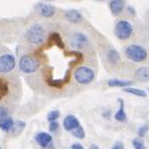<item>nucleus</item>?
Here are the masks:
<instances>
[{
    "mask_svg": "<svg viewBox=\"0 0 149 149\" xmlns=\"http://www.w3.org/2000/svg\"><path fill=\"white\" fill-rule=\"evenodd\" d=\"M148 27H149V24H148Z\"/></svg>",
    "mask_w": 149,
    "mask_h": 149,
    "instance_id": "c9c22d12",
    "label": "nucleus"
},
{
    "mask_svg": "<svg viewBox=\"0 0 149 149\" xmlns=\"http://www.w3.org/2000/svg\"><path fill=\"white\" fill-rule=\"evenodd\" d=\"M64 17L68 21L73 23V24H79L83 21V15L81 14V12H79L77 10H74V9L66 10L64 13Z\"/></svg>",
    "mask_w": 149,
    "mask_h": 149,
    "instance_id": "9b49d317",
    "label": "nucleus"
},
{
    "mask_svg": "<svg viewBox=\"0 0 149 149\" xmlns=\"http://www.w3.org/2000/svg\"><path fill=\"white\" fill-rule=\"evenodd\" d=\"M135 79L141 83L149 82V66H141L135 71Z\"/></svg>",
    "mask_w": 149,
    "mask_h": 149,
    "instance_id": "ddd939ff",
    "label": "nucleus"
},
{
    "mask_svg": "<svg viewBox=\"0 0 149 149\" xmlns=\"http://www.w3.org/2000/svg\"><path fill=\"white\" fill-rule=\"evenodd\" d=\"M118 102L120 104V108H119V110L116 112L114 119H116V121H119V122H126L127 116H126V112H125V109H124V101L120 98V99H118Z\"/></svg>",
    "mask_w": 149,
    "mask_h": 149,
    "instance_id": "4468645a",
    "label": "nucleus"
},
{
    "mask_svg": "<svg viewBox=\"0 0 149 149\" xmlns=\"http://www.w3.org/2000/svg\"><path fill=\"white\" fill-rule=\"evenodd\" d=\"M133 84L132 81H126V79H109L108 81V86L109 87H120V88H124V87L131 86Z\"/></svg>",
    "mask_w": 149,
    "mask_h": 149,
    "instance_id": "2eb2a0df",
    "label": "nucleus"
},
{
    "mask_svg": "<svg viewBox=\"0 0 149 149\" xmlns=\"http://www.w3.org/2000/svg\"><path fill=\"white\" fill-rule=\"evenodd\" d=\"M148 132V125H141L139 126V128L137 130V134H138V137H144Z\"/></svg>",
    "mask_w": 149,
    "mask_h": 149,
    "instance_id": "a878e982",
    "label": "nucleus"
},
{
    "mask_svg": "<svg viewBox=\"0 0 149 149\" xmlns=\"http://www.w3.org/2000/svg\"><path fill=\"white\" fill-rule=\"evenodd\" d=\"M72 134H73V136L79 138V139H83L84 137H85V131H84V128L81 125H79V127L75 128V130H73Z\"/></svg>",
    "mask_w": 149,
    "mask_h": 149,
    "instance_id": "4be33fe9",
    "label": "nucleus"
},
{
    "mask_svg": "<svg viewBox=\"0 0 149 149\" xmlns=\"http://www.w3.org/2000/svg\"><path fill=\"white\" fill-rule=\"evenodd\" d=\"M60 116V112L58 110H54V111H50L47 116V120L49 122H52V121H56Z\"/></svg>",
    "mask_w": 149,
    "mask_h": 149,
    "instance_id": "b1692460",
    "label": "nucleus"
},
{
    "mask_svg": "<svg viewBox=\"0 0 149 149\" xmlns=\"http://www.w3.org/2000/svg\"><path fill=\"white\" fill-rule=\"evenodd\" d=\"M0 149H1V147H0Z\"/></svg>",
    "mask_w": 149,
    "mask_h": 149,
    "instance_id": "e433bc0d",
    "label": "nucleus"
},
{
    "mask_svg": "<svg viewBox=\"0 0 149 149\" xmlns=\"http://www.w3.org/2000/svg\"><path fill=\"white\" fill-rule=\"evenodd\" d=\"M133 146L135 149H147L144 141L141 139V137H137L133 139Z\"/></svg>",
    "mask_w": 149,
    "mask_h": 149,
    "instance_id": "412c9836",
    "label": "nucleus"
},
{
    "mask_svg": "<svg viewBox=\"0 0 149 149\" xmlns=\"http://www.w3.org/2000/svg\"><path fill=\"white\" fill-rule=\"evenodd\" d=\"M19 66L23 73L31 74V73L36 72L39 69V61L31 54H25L20 59Z\"/></svg>",
    "mask_w": 149,
    "mask_h": 149,
    "instance_id": "39448f33",
    "label": "nucleus"
},
{
    "mask_svg": "<svg viewBox=\"0 0 149 149\" xmlns=\"http://www.w3.org/2000/svg\"><path fill=\"white\" fill-rule=\"evenodd\" d=\"M15 66V59L12 54H6L0 56V73H9Z\"/></svg>",
    "mask_w": 149,
    "mask_h": 149,
    "instance_id": "423d86ee",
    "label": "nucleus"
},
{
    "mask_svg": "<svg viewBox=\"0 0 149 149\" xmlns=\"http://www.w3.org/2000/svg\"><path fill=\"white\" fill-rule=\"evenodd\" d=\"M7 94H8V85L2 81V79H0V98H2Z\"/></svg>",
    "mask_w": 149,
    "mask_h": 149,
    "instance_id": "5701e85b",
    "label": "nucleus"
},
{
    "mask_svg": "<svg viewBox=\"0 0 149 149\" xmlns=\"http://www.w3.org/2000/svg\"><path fill=\"white\" fill-rule=\"evenodd\" d=\"M7 116H8V110H7V108L0 106V120H2L4 118H7Z\"/></svg>",
    "mask_w": 149,
    "mask_h": 149,
    "instance_id": "cd10ccee",
    "label": "nucleus"
},
{
    "mask_svg": "<svg viewBox=\"0 0 149 149\" xmlns=\"http://www.w3.org/2000/svg\"><path fill=\"white\" fill-rule=\"evenodd\" d=\"M0 99H1V98H0Z\"/></svg>",
    "mask_w": 149,
    "mask_h": 149,
    "instance_id": "4c0bfd02",
    "label": "nucleus"
},
{
    "mask_svg": "<svg viewBox=\"0 0 149 149\" xmlns=\"http://www.w3.org/2000/svg\"><path fill=\"white\" fill-rule=\"evenodd\" d=\"M25 37H26V40L31 45L39 46L45 42L46 31L44 29V27H42V25L35 24L27 29V32L25 34Z\"/></svg>",
    "mask_w": 149,
    "mask_h": 149,
    "instance_id": "f03ea898",
    "label": "nucleus"
},
{
    "mask_svg": "<svg viewBox=\"0 0 149 149\" xmlns=\"http://www.w3.org/2000/svg\"><path fill=\"white\" fill-rule=\"evenodd\" d=\"M127 11H128V13L132 14V15H135V14H136V12H135V10H134L133 7H127Z\"/></svg>",
    "mask_w": 149,
    "mask_h": 149,
    "instance_id": "7c9ffc66",
    "label": "nucleus"
},
{
    "mask_svg": "<svg viewBox=\"0 0 149 149\" xmlns=\"http://www.w3.org/2000/svg\"><path fill=\"white\" fill-rule=\"evenodd\" d=\"M148 91H149V88H148Z\"/></svg>",
    "mask_w": 149,
    "mask_h": 149,
    "instance_id": "f704fd0d",
    "label": "nucleus"
},
{
    "mask_svg": "<svg viewBox=\"0 0 149 149\" xmlns=\"http://www.w3.org/2000/svg\"><path fill=\"white\" fill-rule=\"evenodd\" d=\"M79 122L74 116L70 114V116L64 118V120H63V127H64L65 131L72 132L73 130H75V128L79 127Z\"/></svg>",
    "mask_w": 149,
    "mask_h": 149,
    "instance_id": "f8f14e48",
    "label": "nucleus"
},
{
    "mask_svg": "<svg viewBox=\"0 0 149 149\" xmlns=\"http://www.w3.org/2000/svg\"><path fill=\"white\" fill-rule=\"evenodd\" d=\"M107 58H108V61L110 63H113V64H116L118 62H120V54H119V52L116 49H113V48H111V49L108 51Z\"/></svg>",
    "mask_w": 149,
    "mask_h": 149,
    "instance_id": "6ab92c4d",
    "label": "nucleus"
},
{
    "mask_svg": "<svg viewBox=\"0 0 149 149\" xmlns=\"http://www.w3.org/2000/svg\"><path fill=\"white\" fill-rule=\"evenodd\" d=\"M89 149H99V147L96 145V144H93V145L89 147Z\"/></svg>",
    "mask_w": 149,
    "mask_h": 149,
    "instance_id": "2f4dec72",
    "label": "nucleus"
},
{
    "mask_svg": "<svg viewBox=\"0 0 149 149\" xmlns=\"http://www.w3.org/2000/svg\"><path fill=\"white\" fill-rule=\"evenodd\" d=\"M51 40L54 42H56L57 45L60 47V48H63L64 46H63V42H62V40H61V38H60V36H59L58 34H54V35H51Z\"/></svg>",
    "mask_w": 149,
    "mask_h": 149,
    "instance_id": "393cba45",
    "label": "nucleus"
},
{
    "mask_svg": "<svg viewBox=\"0 0 149 149\" xmlns=\"http://www.w3.org/2000/svg\"><path fill=\"white\" fill-rule=\"evenodd\" d=\"M124 93H127V94H132V95H135L137 97H146L147 96V93L145 91H143V89H139V88H135V87H124V88H122Z\"/></svg>",
    "mask_w": 149,
    "mask_h": 149,
    "instance_id": "a211bd4d",
    "label": "nucleus"
},
{
    "mask_svg": "<svg viewBox=\"0 0 149 149\" xmlns=\"http://www.w3.org/2000/svg\"><path fill=\"white\" fill-rule=\"evenodd\" d=\"M111 149H124V144L122 141H116L114 143V145L112 146Z\"/></svg>",
    "mask_w": 149,
    "mask_h": 149,
    "instance_id": "c85d7f7f",
    "label": "nucleus"
},
{
    "mask_svg": "<svg viewBox=\"0 0 149 149\" xmlns=\"http://www.w3.org/2000/svg\"><path fill=\"white\" fill-rule=\"evenodd\" d=\"M44 1H47V2H50V1H54V0H44Z\"/></svg>",
    "mask_w": 149,
    "mask_h": 149,
    "instance_id": "473e14b6",
    "label": "nucleus"
},
{
    "mask_svg": "<svg viewBox=\"0 0 149 149\" xmlns=\"http://www.w3.org/2000/svg\"><path fill=\"white\" fill-rule=\"evenodd\" d=\"M109 9L111 11L112 15L119 17L125 9L124 0H110L109 1Z\"/></svg>",
    "mask_w": 149,
    "mask_h": 149,
    "instance_id": "9d476101",
    "label": "nucleus"
},
{
    "mask_svg": "<svg viewBox=\"0 0 149 149\" xmlns=\"http://www.w3.org/2000/svg\"><path fill=\"white\" fill-rule=\"evenodd\" d=\"M70 79V74L69 73H66L65 77L63 79H47V83L48 85L51 87H54V88H61V87L64 85V83H66Z\"/></svg>",
    "mask_w": 149,
    "mask_h": 149,
    "instance_id": "dca6fc26",
    "label": "nucleus"
},
{
    "mask_svg": "<svg viewBox=\"0 0 149 149\" xmlns=\"http://www.w3.org/2000/svg\"><path fill=\"white\" fill-rule=\"evenodd\" d=\"M72 149H84V147L81 145V144L77 143V144H73V145H72Z\"/></svg>",
    "mask_w": 149,
    "mask_h": 149,
    "instance_id": "c756f323",
    "label": "nucleus"
},
{
    "mask_svg": "<svg viewBox=\"0 0 149 149\" xmlns=\"http://www.w3.org/2000/svg\"><path fill=\"white\" fill-rule=\"evenodd\" d=\"M58 128H59V123L57 122V120L50 122V125H49V131H50V132H56Z\"/></svg>",
    "mask_w": 149,
    "mask_h": 149,
    "instance_id": "bb28decb",
    "label": "nucleus"
},
{
    "mask_svg": "<svg viewBox=\"0 0 149 149\" xmlns=\"http://www.w3.org/2000/svg\"><path fill=\"white\" fill-rule=\"evenodd\" d=\"M24 127H25L24 122H23V121H17V122L14 123L12 130H11L10 132L12 133V136H17V135H20V134H21L22 131L24 130Z\"/></svg>",
    "mask_w": 149,
    "mask_h": 149,
    "instance_id": "aec40b11",
    "label": "nucleus"
},
{
    "mask_svg": "<svg viewBox=\"0 0 149 149\" xmlns=\"http://www.w3.org/2000/svg\"><path fill=\"white\" fill-rule=\"evenodd\" d=\"M125 57L133 62H144L148 58L147 50L141 45L137 44H131L125 47L124 49Z\"/></svg>",
    "mask_w": 149,
    "mask_h": 149,
    "instance_id": "f257e3e1",
    "label": "nucleus"
},
{
    "mask_svg": "<svg viewBox=\"0 0 149 149\" xmlns=\"http://www.w3.org/2000/svg\"><path fill=\"white\" fill-rule=\"evenodd\" d=\"M36 10L38 11V13L44 17H52L56 14V8L52 4L47 3V2H38L36 6Z\"/></svg>",
    "mask_w": 149,
    "mask_h": 149,
    "instance_id": "6e6552de",
    "label": "nucleus"
},
{
    "mask_svg": "<svg viewBox=\"0 0 149 149\" xmlns=\"http://www.w3.org/2000/svg\"><path fill=\"white\" fill-rule=\"evenodd\" d=\"M14 122L11 118H4L2 120H0V130H2L3 132H10L12 130Z\"/></svg>",
    "mask_w": 149,
    "mask_h": 149,
    "instance_id": "f3484780",
    "label": "nucleus"
},
{
    "mask_svg": "<svg viewBox=\"0 0 149 149\" xmlns=\"http://www.w3.org/2000/svg\"><path fill=\"white\" fill-rule=\"evenodd\" d=\"M96 1H106V0H96Z\"/></svg>",
    "mask_w": 149,
    "mask_h": 149,
    "instance_id": "72a5a7b5",
    "label": "nucleus"
},
{
    "mask_svg": "<svg viewBox=\"0 0 149 149\" xmlns=\"http://www.w3.org/2000/svg\"><path fill=\"white\" fill-rule=\"evenodd\" d=\"M134 32V27L127 20H119L114 25V35L120 40H127Z\"/></svg>",
    "mask_w": 149,
    "mask_h": 149,
    "instance_id": "7ed1b4c3",
    "label": "nucleus"
},
{
    "mask_svg": "<svg viewBox=\"0 0 149 149\" xmlns=\"http://www.w3.org/2000/svg\"><path fill=\"white\" fill-rule=\"evenodd\" d=\"M35 139H36L37 144L42 148H50L51 146L54 145L52 136L50 134H48V133H44V132L38 133L37 135L35 136Z\"/></svg>",
    "mask_w": 149,
    "mask_h": 149,
    "instance_id": "1a4fd4ad",
    "label": "nucleus"
},
{
    "mask_svg": "<svg viewBox=\"0 0 149 149\" xmlns=\"http://www.w3.org/2000/svg\"><path fill=\"white\" fill-rule=\"evenodd\" d=\"M74 79L79 84L86 85L94 81L95 79V72L93 69L88 66L82 65L76 68L74 71Z\"/></svg>",
    "mask_w": 149,
    "mask_h": 149,
    "instance_id": "20e7f679",
    "label": "nucleus"
},
{
    "mask_svg": "<svg viewBox=\"0 0 149 149\" xmlns=\"http://www.w3.org/2000/svg\"><path fill=\"white\" fill-rule=\"evenodd\" d=\"M70 46L74 49H83L88 45V38L83 33H74L69 39Z\"/></svg>",
    "mask_w": 149,
    "mask_h": 149,
    "instance_id": "0eeeda50",
    "label": "nucleus"
}]
</instances>
